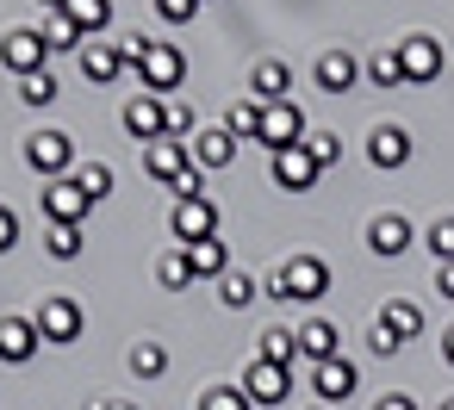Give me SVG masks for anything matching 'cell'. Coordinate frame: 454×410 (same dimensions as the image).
Segmentation results:
<instances>
[{"label":"cell","instance_id":"cell-1","mask_svg":"<svg viewBox=\"0 0 454 410\" xmlns=\"http://www.w3.org/2000/svg\"><path fill=\"white\" fill-rule=\"evenodd\" d=\"M330 292V267L317 261V255H293L286 267H274V280H268V298H293V305H311V298H324Z\"/></svg>","mask_w":454,"mask_h":410},{"label":"cell","instance_id":"cell-2","mask_svg":"<svg viewBox=\"0 0 454 410\" xmlns=\"http://www.w3.org/2000/svg\"><path fill=\"white\" fill-rule=\"evenodd\" d=\"M137 75H144V94H175L181 81H187V57L175 50V44H156L150 38V50H144V63H137Z\"/></svg>","mask_w":454,"mask_h":410},{"label":"cell","instance_id":"cell-3","mask_svg":"<svg viewBox=\"0 0 454 410\" xmlns=\"http://www.w3.org/2000/svg\"><path fill=\"white\" fill-rule=\"evenodd\" d=\"M268 156H280V150H299L305 143V112L293 106V100H280V106H262V137H255Z\"/></svg>","mask_w":454,"mask_h":410},{"label":"cell","instance_id":"cell-4","mask_svg":"<svg viewBox=\"0 0 454 410\" xmlns=\"http://www.w3.org/2000/svg\"><path fill=\"white\" fill-rule=\"evenodd\" d=\"M144 168H150V174H156V181L175 193V187H181V181H187L200 162H193V150H187L181 137H156V143L144 150Z\"/></svg>","mask_w":454,"mask_h":410},{"label":"cell","instance_id":"cell-5","mask_svg":"<svg viewBox=\"0 0 454 410\" xmlns=\"http://www.w3.org/2000/svg\"><path fill=\"white\" fill-rule=\"evenodd\" d=\"M0 63H7L20 81L26 75H38V69H51V44H44V32H7V38H0Z\"/></svg>","mask_w":454,"mask_h":410},{"label":"cell","instance_id":"cell-6","mask_svg":"<svg viewBox=\"0 0 454 410\" xmlns=\"http://www.w3.org/2000/svg\"><path fill=\"white\" fill-rule=\"evenodd\" d=\"M32 323H38V336H44V342H75L88 317H82V305H75L69 292H57V298H44V305H38V317H32Z\"/></svg>","mask_w":454,"mask_h":410},{"label":"cell","instance_id":"cell-7","mask_svg":"<svg viewBox=\"0 0 454 410\" xmlns=\"http://www.w3.org/2000/svg\"><path fill=\"white\" fill-rule=\"evenodd\" d=\"M417 329H423V311H417V305H404V298H392V305L380 311L373 348H380V354H398V348H404V342H411Z\"/></svg>","mask_w":454,"mask_h":410},{"label":"cell","instance_id":"cell-8","mask_svg":"<svg viewBox=\"0 0 454 410\" xmlns=\"http://www.w3.org/2000/svg\"><path fill=\"white\" fill-rule=\"evenodd\" d=\"M26 162H32L38 174L63 181V174H69V162H75V143H69L63 131H38V137H26Z\"/></svg>","mask_w":454,"mask_h":410},{"label":"cell","instance_id":"cell-9","mask_svg":"<svg viewBox=\"0 0 454 410\" xmlns=\"http://www.w3.org/2000/svg\"><path fill=\"white\" fill-rule=\"evenodd\" d=\"M44 212H51V224H88L94 199L82 193V181H75V174H63V181H51V187H44Z\"/></svg>","mask_w":454,"mask_h":410},{"label":"cell","instance_id":"cell-10","mask_svg":"<svg viewBox=\"0 0 454 410\" xmlns=\"http://www.w3.org/2000/svg\"><path fill=\"white\" fill-rule=\"evenodd\" d=\"M168 230L181 236V249H187V243H206V236H218V212H212V199H175V212H168Z\"/></svg>","mask_w":454,"mask_h":410},{"label":"cell","instance_id":"cell-11","mask_svg":"<svg viewBox=\"0 0 454 410\" xmlns=\"http://www.w3.org/2000/svg\"><path fill=\"white\" fill-rule=\"evenodd\" d=\"M125 131H131L137 143H156V137H168V100H156V94H137V100H125Z\"/></svg>","mask_w":454,"mask_h":410},{"label":"cell","instance_id":"cell-12","mask_svg":"<svg viewBox=\"0 0 454 410\" xmlns=\"http://www.w3.org/2000/svg\"><path fill=\"white\" fill-rule=\"evenodd\" d=\"M243 391H249V404H286V391H293V367L255 360V367L243 373Z\"/></svg>","mask_w":454,"mask_h":410},{"label":"cell","instance_id":"cell-13","mask_svg":"<svg viewBox=\"0 0 454 410\" xmlns=\"http://www.w3.org/2000/svg\"><path fill=\"white\" fill-rule=\"evenodd\" d=\"M38 323L32 317H0V360H7V367H26L32 354H38Z\"/></svg>","mask_w":454,"mask_h":410},{"label":"cell","instance_id":"cell-14","mask_svg":"<svg viewBox=\"0 0 454 410\" xmlns=\"http://www.w3.org/2000/svg\"><path fill=\"white\" fill-rule=\"evenodd\" d=\"M268 174H274V187H286V193H305L311 181H317V162L305 156V143L299 150H280V156H268Z\"/></svg>","mask_w":454,"mask_h":410},{"label":"cell","instance_id":"cell-15","mask_svg":"<svg viewBox=\"0 0 454 410\" xmlns=\"http://www.w3.org/2000/svg\"><path fill=\"white\" fill-rule=\"evenodd\" d=\"M398 63H404V81H435L442 75V44L435 38H404Z\"/></svg>","mask_w":454,"mask_h":410},{"label":"cell","instance_id":"cell-16","mask_svg":"<svg viewBox=\"0 0 454 410\" xmlns=\"http://www.w3.org/2000/svg\"><path fill=\"white\" fill-rule=\"evenodd\" d=\"M311 391H317V404H342V398L355 391V360H348V354L324 360V367L311 373Z\"/></svg>","mask_w":454,"mask_h":410},{"label":"cell","instance_id":"cell-17","mask_svg":"<svg viewBox=\"0 0 454 410\" xmlns=\"http://www.w3.org/2000/svg\"><path fill=\"white\" fill-rule=\"evenodd\" d=\"M187 150H193V162H200V168H231V162H237V137H231L224 125L193 131V143H187Z\"/></svg>","mask_w":454,"mask_h":410},{"label":"cell","instance_id":"cell-18","mask_svg":"<svg viewBox=\"0 0 454 410\" xmlns=\"http://www.w3.org/2000/svg\"><path fill=\"white\" fill-rule=\"evenodd\" d=\"M367 249H373V255H386V261H392V255H404V249H411V224H404L398 212H380V218L367 224Z\"/></svg>","mask_w":454,"mask_h":410},{"label":"cell","instance_id":"cell-19","mask_svg":"<svg viewBox=\"0 0 454 410\" xmlns=\"http://www.w3.org/2000/svg\"><path fill=\"white\" fill-rule=\"evenodd\" d=\"M367 162H373V168H404V162H411V137H404L398 125H380V131L367 137Z\"/></svg>","mask_w":454,"mask_h":410},{"label":"cell","instance_id":"cell-20","mask_svg":"<svg viewBox=\"0 0 454 410\" xmlns=\"http://www.w3.org/2000/svg\"><path fill=\"white\" fill-rule=\"evenodd\" d=\"M299 354H311L317 367H324V360H336V354H342V329H336V323H324V317L299 323Z\"/></svg>","mask_w":454,"mask_h":410},{"label":"cell","instance_id":"cell-21","mask_svg":"<svg viewBox=\"0 0 454 410\" xmlns=\"http://www.w3.org/2000/svg\"><path fill=\"white\" fill-rule=\"evenodd\" d=\"M75 57H82V75H88V81H119V69H125L119 44H100V38H88Z\"/></svg>","mask_w":454,"mask_h":410},{"label":"cell","instance_id":"cell-22","mask_svg":"<svg viewBox=\"0 0 454 410\" xmlns=\"http://www.w3.org/2000/svg\"><path fill=\"white\" fill-rule=\"evenodd\" d=\"M249 94H255L262 106H280V100L293 94V69H286V63H255V75H249Z\"/></svg>","mask_w":454,"mask_h":410},{"label":"cell","instance_id":"cell-23","mask_svg":"<svg viewBox=\"0 0 454 410\" xmlns=\"http://www.w3.org/2000/svg\"><path fill=\"white\" fill-rule=\"evenodd\" d=\"M355 75H361V63H355L348 50H324V57H317V88H324V94L355 88Z\"/></svg>","mask_w":454,"mask_h":410},{"label":"cell","instance_id":"cell-24","mask_svg":"<svg viewBox=\"0 0 454 410\" xmlns=\"http://www.w3.org/2000/svg\"><path fill=\"white\" fill-rule=\"evenodd\" d=\"M187 267H193V280H200V274H218V280H224V274H231V249H224L218 236L187 243Z\"/></svg>","mask_w":454,"mask_h":410},{"label":"cell","instance_id":"cell-25","mask_svg":"<svg viewBox=\"0 0 454 410\" xmlns=\"http://www.w3.org/2000/svg\"><path fill=\"white\" fill-rule=\"evenodd\" d=\"M75 26H82V38H100L106 26H113V0H69V7H63Z\"/></svg>","mask_w":454,"mask_h":410},{"label":"cell","instance_id":"cell-26","mask_svg":"<svg viewBox=\"0 0 454 410\" xmlns=\"http://www.w3.org/2000/svg\"><path fill=\"white\" fill-rule=\"evenodd\" d=\"M224 131L231 137H262V100H231V112H224Z\"/></svg>","mask_w":454,"mask_h":410},{"label":"cell","instance_id":"cell-27","mask_svg":"<svg viewBox=\"0 0 454 410\" xmlns=\"http://www.w3.org/2000/svg\"><path fill=\"white\" fill-rule=\"evenodd\" d=\"M293 354H299V329H262V354H255V360L293 367Z\"/></svg>","mask_w":454,"mask_h":410},{"label":"cell","instance_id":"cell-28","mask_svg":"<svg viewBox=\"0 0 454 410\" xmlns=\"http://www.w3.org/2000/svg\"><path fill=\"white\" fill-rule=\"evenodd\" d=\"M131 373H137V379H162V373H168V348H162V342H137V348H131Z\"/></svg>","mask_w":454,"mask_h":410},{"label":"cell","instance_id":"cell-29","mask_svg":"<svg viewBox=\"0 0 454 410\" xmlns=\"http://www.w3.org/2000/svg\"><path fill=\"white\" fill-rule=\"evenodd\" d=\"M44 44H51V50H82L88 38H82V26H75L69 13H51V26H44Z\"/></svg>","mask_w":454,"mask_h":410},{"label":"cell","instance_id":"cell-30","mask_svg":"<svg viewBox=\"0 0 454 410\" xmlns=\"http://www.w3.org/2000/svg\"><path fill=\"white\" fill-rule=\"evenodd\" d=\"M367 81H373V88H404V63H398V50L367 57Z\"/></svg>","mask_w":454,"mask_h":410},{"label":"cell","instance_id":"cell-31","mask_svg":"<svg viewBox=\"0 0 454 410\" xmlns=\"http://www.w3.org/2000/svg\"><path fill=\"white\" fill-rule=\"evenodd\" d=\"M44 249H51L57 261H75V255H82V224H51V230H44Z\"/></svg>","mask_w":454,"mask_h":410},{"label":"cell","instance_id":"cell-32","mask_svg":"<svg viewBox=\"0 0 454 410\" xmlns=\"http://www.w3.org/2000/svg\"><path fill=\"white\" fill-rule=\"evenodd\" d=\"M156 280H162L168 292H181V286H193V267H187V249H175V255H162V261H156Z\"/></svg>","mask_w":454,"mask_h":410},{"label":"cell","instance_id":"cell-33","mask_svg":"<svg viewBox=\"0 0 454 410\" xmlns=\"http://www.w3.org/2000/svg\"><path fill=\"white\" fill-rule=\"evenodd\" d=\"M20 100H26V106H51V100H57V75H51V69L26 75V81H20Z\"/></svg>","mask_w":454,"mask_h":410},{"label":"cell","instance_id":"cell-34","mask_svg":"<svg viewBox=\"0 0 454 410\" xmlns=\"http://www.w3.org/2000/svg\"><path fill=\"white\" fill-rule=\"evenodd\" d=\"M305 156H311L317 168L342 162V143H336V131H305Z\"/></svg>","mask_w":454,"mask_h":410},{"label":"cell","instance_id":"cell-35","mask_svg":"<svg viewBox=\"0 0 454 410\" xmlns=\"http://www.w3.org/2000/svg\"><path fill=\"white\" fill-rule=\"evenodd\" d=\"M218 298H224L231 311H243V305H255V280H249V274H224V280H218Z\"/></svg>","mask_w":454,"mask_h":410},{"label":"cell","instance_id":"cell-36","mask_svg":"<svg viewBox=\"0 0 454 410\" xmlns=\"http://www.w3.org/2000/svg\"><path fill=\"white\" fill-rule=\"evenodd\" d=\"M200 410H255V404H249L243 385H212V391L200 398Z\"/></svg>","mask_w":454,"mask_h":410},{"label":"cell","instance_id":"cell-37","mask_svg":"<svg viewBox=\"0 0 454 410\" xmlns=\"http://www.w3.org/2000/svg\"><path fill=\"white\" fill-rule=\"evenodd\" d=\"M75 181H82V193H88V199H94V205H100V199H106V193H113V168H106V162H88V168H82V174H75Z\"/></svg>","mask_w":454,"mask_h":410},{"label":"cell","instance_id":"cell-38","mask_svg":"<svg viewBox=\"0 0 454 410\" xmlns=\"http://www.w3.org/2000/svg\"><path fill=\"white\" fill-rule=\"evenodd\" d=\"M423 243H429V255H435V261H442V267H448V261H454V218H435V224H429V236H423Z\"/></svg>","mask_w":454,"mask_h":410},{"label":"cell","instance_id":"cell-39","mask_svg":"<svg viewBox=\"0 0 454 410\" xmlns=\"http://www.w3.org/2000/svg\"><path fill=\"white\" fill-rule=\"evenodd\" d=\"M156 13H162L168 26H187V19L200 13V0H156Z\"/></svg>","mask_w":454,"mask_h":410},{"label":"cell","instance_id":"cell-40","mask_svg":"<svg viewBox=\"0 0 454 410\" xmlns=\"http://www.w3.org/2000/svg\"><path fill=\"white\" fill-rule=\"evenodd\" d=\"M13 243H20V218H13L7 205H0V255H7Z\"/></svg>","mask_w":454,"mask_h":410},{"label":"cell","instance_id":"cell-41","mask_svg":"<svg viewBox=\"0 0 454 410\" xmlns=\"http://www.w3.org/2000/svg\"><path fill=\"white\" fill-rule=\"evenodd\" d=\"M373 410H417V404H411V391H386Z\"/></svg>","mask_w":454,"mask_h":410},{"label":"cell","instance_id":"cell-42","mask_svg":"<svg viewBox=\"0 0 454 410\" xmlns=\"http://www.w3.org/2000/svg\"><path fill=\"white\" fill-rule=\"evenodd\" d=\"M435 292H442V298H454V261H448V267L435 274Z\"/></svg>","mask_w":454,"mask_h":410},{"label":"cell","instance_id":"cell-43","mask_svg":"<svg viewBox=\"0 0 454 410\" xmlns=\"http://www.w3.org/2000/svg\"><path fill=\"white\" fill-rule=\"evenodd\" d=\"M442 360H448V367H454V329H448V336H442Z\"/></svg>","mask_w":454,"mask_h":410},{"label":"cell","instance_id":"cell-44","mask_svg":"<svg viewBox=\"0 0 454 410\" xmlns=\"http://www.w3.org/2000/svg\"><path fill=\"white\" fill-rule=\"evenodd\" d=\"M94 410H137V404H106V398H100V404H94Z\"/></svg>","mask_w":454,"mask_h":410},{"label":"cell","instance_id":"cell-45","mask_svg":"<svg viewBox=\"0 0 454 410\" xmlns=\"http://www.w3.org/2000/svg\"><path fill=\"white\" fill-rule=\"evenodd\" d=\"M44 7H51V13H63V7H69V0H44Z\"/></svg>","mask_w":454,"mask_h":410},{"label":"cell","instance_id":"cell-46","mask_svg":"<svg viewBox=\"0 0 454 410\" xmlns=\"http://www.w3.org/2000/svg\"><path fill=\"white\" fill-rule=\"evenodd\" d=\"M442 410H454V398H448V404H442Z\"/></svg>","mask_w":454,"mask_h":410},{"label":"cell","instance_id":"cell-47","mask_svg":"<svg viewBox=\"0 0 454 410\" xmlns=\"http://www.w3.org/2000/svg\"><path fill=\"white\" fill-rule=\"evenodd\" d=\"M317 410H324V404H317Z\"/></svg>","mask_w":454,"mask_h":410}]
</instances>
